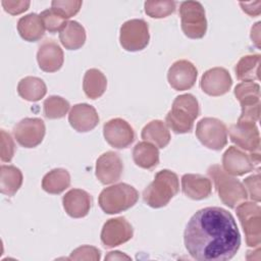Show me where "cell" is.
I'll return each mask as SVG.
<instances>
[{"label": "cell", "instance_id": "cell-1", "mask_svg": "<svg viewBox=\"0 0 261 261\" xmlns=\"http://www.w3.org/2000/svg\"><path fill=\"white\" fill-rule=\"evenodd\" d=\"M184 242L196 260L226 261L239 251L241 234L231 213L220 207H206L189 220Z\"/></svg>", "mask_w": 261, "mask_h": 261}, {"label": "cell", "instance_id": "cell-2", "mask_svg": "<svg viewBox=\"0 0 261 261\" xmlns=\"http://www.w3.org/2000/svg\"><path fill=\"white\" fill-rule=\"evenodd\" d=\"M199 113V103L192 94L179 95L174 99L165 122L175 134L190 133Z\"/></svg>", "mask_w": 261, "mask_h": 261}, {"label": "cell", "instance_id": "cell-3", "mask_svg": "<svg viewBox=\"0 0 261 261\" xmlns=\"http://www.w3.org/2000/svg\"><path fill=\"white\" fill-rule=\"evenodd\" d=\"M178 191L177 175L171 170L163 169L156 173L154 180L144 190L143 199L148 206L161 208L166 206Z\"/></svg>", "mask_w": 261, "mask_h": 261}, {"label": "cell", "instance_id": "cell-4", "mask_svg": "<svg viewBox=\"0 0 261 261\" xmlns=\"http://www.w3.org/2000/svg\"><path fill=\"white\" fill-rule=\"evenodd\" d=\"M210 178L213 179L216 192L221 202L229 208L246 201L248 198L244 185L227 172L218 164H213L207 169Z\"/></svg>", "mask_w": 261, "mask_h": 261}, {"label": "cell", "instance_id": "cell-5", "mask_svg": "<svg viewBox=\"0 0 261 261\" xmlns=\"http://www.w3.org/2000/svg\"><path fill=\"white\" fill-rule=\"evenodd\" d=\"M139 199L138 191L124 182L105 188L99 195L100 208L107 214H116L133 207Z\"/></svg>", "mask_w": 261, "mask_h": 261}, {"label": "cell", "instance_id": "cell-6", "mask_svg": "<svg viewBox=\"0 0 261 261\" xmlns=\"http://www.w3.org/2000/svg\"><path fill=\"white\" fill-rule=\"evenodd\" d=\"M180 24L184 34L191 39H201L207 31L203 5L198 1H185L179 6Z\"/></svg>", "mask_w": 261, "mask_h": 261}, {"label": "cell", "instance_id": "cell-7", "mask_svg": "<svg viewBox=\"0 0 261 261\" xmlns=\"http://www.w3.org/2000/svg\"><path fill=\"white\" fill-rule=\"evenodd\" d=\"M240 219L249 247H258L261 244V208L254 202H242L237 207Z\"/></svg>", "mask_w": 261, "mask_h": 261}, {"label": "cell", "instance_id": "cell-8", "mask_svg": "<svg viewBox=\"0 0 261 261\" xmlns=\"http://www.w3.org/2000/svg\"><path fill=\"white\" fill-rule=\"evenodd\" d=\"M196 136L211 150H221L227 144V128L221 120L214 117L202 118L197 123Z\"/></svg>", "mask_w": 261, "mask_h": 261}, {"label": "cell", "instance_id": "cell-9", "mask_svg": "<svg viewBox=\"0 0 261 261\" xmlns=\"http://www.w3.org/2000/svg\"><path fill=\"white\" fill-rule=\"evenodd\" d=\"M260 163V151L250 154L245 153L234 146L228 147L222 156V167L230 175H244Z\"/></svg>", "mask_w": 261, "mask_h": 261}, {"label": "cell", "instance_id": "cell-10", "mask_svg": "<svg viewBox=\"0 0 261 261\" xmlns=\"http://www.w3.org/2000/svg\"><path fill=\"white\" fill-rule=\"evenodd\" d=\"M149 27L144 19H129L120 27L119 42L126 51H141L149 43Z\"/></svg>", "mask_w": 261, "mask_h": 261}, {"label": "cell", "instance_id": "cell-11", "mask_svg": "<svg viewBox=\"0 0 261 261\" xmlns=\"http://www.w3.org/2000/svg\"><path fill=\"white\" fill-rule=\"evenodd\" d=\"M45 123L41 118H23L13 127L16 142L24 148L37 147L44 139Z\"/></svg>", "mask_w": 261, "mask_h": 261}, {"label": "cell", "instance_id": "cell-12", "mask_svg": "<svg viewBox=\"0 0 261 261\" xmlns=\"http://www.w3.org/2000/svg\"><path fill=\"white\" fill-rule=\"evenodd\" d=\"M106 142L113 148H127L135 140V132L130 124L122 118H113L103 125Z\"/></svg>", "mask_w": 261, "mask_h": 261}, {"label": "cell", "instance_id": "cell-13", "mask_svg": "<svg viewBox=\"0 0 261 261\" xmlns=\"http://www.w3.org/2000/svg\"><path fill=\"white\" fill-rule=\"evenodd\" d=\"M133 234V227L124 217L111 218L103 225L101 242L105 247L113 248L129 241Z\"/></svg>", "mask_w": 261, "mask_h": 261}, {"label": "cell", "instance_id": "cell-14", "mask_svg": "<svg viewBox=\"0 0 261 261\" xmlns=\"http://www.w3.org/2000/svg\"><path fill=\"white\" fill-rule=\"evenodd\" d=\"M198 70L189 60H177L169 67L167 80L171 88L176 91H186L191 89L197 80Z\"/></svg>", "mask_w": 261, "mask_h": 261}, {"label": "cell", "instance_id": "cell-15", "mask_svg": "<svg viewBox=\"0 0 261 261\" xmlns=\"http://www.w3.org/2000/svg\"><path fill=\"white\" fill-rule=\"evenodd\" d=\"M230 141L243 150L253 152L260 151V135L256 123L237 122L228 129Z\"/></svg>", "mask_w": 261, "mask_h": 261}, {"label": "cell", "instance_id": "cell-16", "mask_svg": "<svg viewBox=\"0 0 261 261\" xmlns=\"http://www.w3.org/2000/svg\"><path fill=\"white\" fill-rule=\"evenodd\" d=\"M232 85L229 72L223 67H213L204 72L200 87L209 96L217 97L226 94Z\"/></svg>", "mask_w": 261, "mask_h": 261}, {"label": "cell", "instance_id": "cell-17", "mask_svg": "<svg viewBox=\"0 0 261 261\" xmlns=\"http://www.w3.org/2000/svg\"><path fill=\"white\" fill-rule=\"evenodd\" d=\"M123 163L118 153L108 151L96 161V176L103 185L113 184L120 179Z\"/></svg>", "mask_w": 261, "mask_h": 261}, {"label": "cell", "instance_id": "cell-18", "mask_svg": "<svg viewBox=\"0 0 261 261\" xmlns=\"http://www.w3.org/2000/svg\"><path fill=\"white\" fill-rule=\"evenodd\" d=\"M37 60L39 67L43 71L55 72L59 70L63 64V51L54 40L47 39L39 47Z\"/></svg>", "mask_w": 261, "mask_h": 261}, {"label": "cell", "instance_id": "cell-19", "mask_svg": "<svg viewBox=\"0 0 261 261\" xmlns=\"http://www.w3.org/2000/svg\"><path fill=\"white\" fill-rule=\"evenodd\" d=\"M99 119L96 109L87 103L73 105L68 114L69 124L80 133H87L95 128Z\"/></svg>", "mask_w": 261, "mask_h": 261}, {"label": "cell", "instance_id": "cell-20", "mask_svg": "<svg viewBox=\"0 0 261 261\" xmlns=\"http://www.w3.org/2000/svg\"><path fill=\"white\" fill-rule=\"evenodd\" d=\"M65 212L73 218L85 217L92 206V197L89 193L81 189L68 191L62 198Z\"/></svg>", "mask_w": 261, "mask_h": 261}, {"label": "cell", "instance_id": "cell-21", "mask_svg": "<svg viewBox=\"0 0 261 261\" xmlns=\"http://www.w3.org/2000/svg\"><path fill=\"white\" fill-rule=\"evenodd\" d=\"M181 190L190 199L202 200L211 195L212 185L210 179L204 175L187 173L181 177Z\"/></svg>", "mask_w": 261, "mask_h": 261}, {"label": "cell", "instance_id": "cell-22", "mask_svg": "<svg viewBox=\"0 0 261 261\" xmlns=\"http://www.w3.org/2000/svg\"><path fill=\"white\" fill-rule=\"evenodd\" d=\"M17 31L20 37L28 42H37L45 34V27L40 15L30 13L19 18Z\"/></svg>", "mask_w": 261, "mask_h": 261}, {"label": "cell", "instance_id": "cell-23", "mask_svg": "<svg viewBox=\"0 0 261 261\" xmlns=\"http://www.w3.org/2000/svg\"><path fill=\"white\" fill-rule=\"evenodd\" d=\"M59 40L65 49L77 50L86 42V31L77 21H67L59 32Z\"/></svg>", "mask_w": 261, "mask_h": 261}, {"label": "cell", "instance_id": "cell-24", "mask_svg": "<svg viewBox=\"0 0 261 261\" xmlns=\"http://www.w3.org/2000/svg\"><path fill=\"white\" fill-rule=\"evenodd\" d=\"M18 95L28 101L36 102L44 98L47 93V87L43 80L36 76H25L17 85Z\"/></svg>", "mask_w": 261, "mask_h": 261}, {"label": "cell", "instance_id": "cell-25", "mask_svg": "<svg viewBox=\"0 0 261 261\" xmlns=\"http://www.w3.org/2000/svg\"><path fill=\"white\" fill-rule=\"evenodd\" d=\"M142 139L153 143L158 148L166 147L170 142V133L162 120H152L142 129Z\"/></svg>", "mask_w": 261, "mask_h": 261}, {"label": "cell", "instance_id": "cell-26", "mask_svg": "<svg viewBox=\"0 0 261 261\" xmlns=\"http://www.w3.org/2000/svg\"><path fill=\"white\" fill-rule=\"evenodd\" d=\"M133 159L138 166L151 169L159 163V151L149 142H140L134 147Z\"/></svg>", "mask_w": 261, "mask_h": 261}, {"label": "cell", "instance_id": "cell-27", "mask_svg": "<svg viewBox=\"0 0 261 261\" xmlns=\"http://www.w3.org/2000/svg\"><path fill=\"white\" fill-rule=\"evenodd\" d=\"M106 87L107 80L101 70L97 68H91L86 71L83 81V89L88 98H100L104 94Z\"/></svg>", "mask_w": 261, "mask_h": 261}, {"label": "cell", "instance_id": "cell-28", "mask_svg": "<svg viewBox=\"0 0 261 261\" xmlns=\"http://www.w3.org/2000/svg\"><path fill=\"white\" fill-rule=\"evenodd\" d=\"M22 173L13 165H1L0 168V192L12 197L21 187Z\"/></svg>", "mask_w": 261, "mask_h": 261}, {"label": "cell", "instance_id": "cell-29", "mask_svg": "<svg viewBox=\"0 0 261 261\" xmlns=\"http://www.w3.org/2000/svg\"><path fill=\"white\" fill-rule=\"evenodd\" d=\"M70 185V175L66 169L55 168L46 173L42 180V188L49 194H60Z\"/></svg>", "mask_w": 261, "mask_h": 261}, {"label": "cell", "instance_id": "cell-30", "mask_svg": "<svg viewBox=\"0 0 261 261\" xmlns=\"http://www.w3.org/2000/svg\"><path fill=\"white\" fill-rule=\"evenodd\" d=\"M234 96L242 108L260 107V86L253 82H243L236 86Z\"/></svg>", "mask_w": 261, "mask_h": 261}, {"label": "cell", "instance_id": "cell-31", "mask_svg": "<svg viewBox=\"0 0 261 261\" xmlns=\"http://www.w3.org/2000/svg\"><path fill=\"white\" fill-rule=\"evenodd\" d=\"M260 55L250 54L243 56L236 64L234 71L238 80L243 82H253L259 80Z\"/></svg>", "mask_w": 261, "mask_h": 261}, {"label": "cell", "instance_id": "cell-32", "mask_svg": "<svg viewBox=\"0 0 261 261\" xmlns=\"http://www.w3.org/2000/svg\"><path fill=\"white\" fill-rule=\"evenodd\" d=\"M44 114L49 119H58L65 116L69 103L60 96H50L44 101Z\"/></svg>", "mask_w": 261, "mask_h": 261}, {"label": "cell", "instance_id": "cell-33", "mask_svg": "<svg viewBox=\"0 0 261 261\" xmlns=\"http://www.w3.org/2000/svg\"><path fill=\"white\" fill-rule=\"evenodd\" d=\"M145 12L153 18H163L175 10L174 1H146L144 4Z\"/></svg>", "mask_w": 261, "mask_h": 261}, {"label": "cell", "instance_id": "cell-34", "mask_svg": "<svg viewBox=\"0 0 261 261\" xmlns=\"http://www.w3.org/2000/svg\"><path fill=\"white\" fill-rule=\"evenodd\" d=\"M44 27L50 33H56L57 31H61V29L66 24V19L55 12L52 8L46 9L41 12L40 14Z\"/></svg>", "mask_w": 261, "mask_h": 261}, {"label": "cell", "instance_id": "cell-35", "mask_svg": "<svg viewBox=\"0 0 261 261\" xmlns=\"http://www.w3.org/2000/svg\"><path fill=\"white\" fill-rule=\"evenodd\" d=\"M83 2L82 1H59V0H54L51 3V8L57 12L59 15H61L63 18L68 19L71 16L75 15L81 7H82Z\"/></svg>", "mask_w": 261, "mask_h": 261}, {"label": "cell", "instance_id": "cell-36", "mask_svg": "<svg viewBox=\"0 0 261 261\" xmlns=\"http://www.w3.org/2000/svg\"><path fill=\"white\" fill-rule=\"evenodd\" d=\"M101 257L100 251L92 246H82L73 250L69 256V260H93L97 261Z\"/></svg>", "mask_w": 261, "mask_h": 261}, {"label": "cell", "instance_id": "cell-37", "mask_svg": "<svg viewBox=\"0 0 261 261\" xmlns=\"http://www.w3.org/2000/svg\"><path fill=\"white\" fill-rule=\"evenodd\" d=\"M1 153L0 158L3 162H9L15 152V145L11 136L4 129H1Z\"/></svg>", "mask_w": 261, "mask_h": 261}, {"label": "cell", "instance_id": "cell-38", "mask_svg": "<svg viewBox=\"0 0 261 261\" xmlns=\"http://www.w3.org/2000/svg\"><path fill=\"white\" fill-rule=\"evenodd\" d=\"M244 187L248 191L250 198L255 202H260L261 192H260V173L259 171L256 174H252L244 179Z\"/></svg>", "mask_w": 261, "mask_h": 261}, {"label": "cell", "instance_id": "cell-39", "mask_svg": "<svg viewBox=\"0 0 261 261\" xmlns=\"http://www.w3.org/2000/svg\"><path fill=\"white\" fill-rule=\"evenodd\" d=\"M4 10L12 15L20 14L28 10L30 6V1H10V0H3L1 2Z\"/></svg>", "mask_w": 261, "mask_h": 261}, {"label": "cell", "instance_id": "cell-40", "mask_svg": "<svg viewBox=\"0 0 261 261\" xmlns=\"http://www.w3.org/2000/svg\"><path fill=\"white\" fill-rule=\"evenodd\" d=\"M240 5L242 7V9L248 13L251 16H257L260 14L261 8V2L260 1H256V2H240Z\"/></svg>", "mask_w": 261, "mask_h": 261}, {"label": "cell", "instance_id": "cell-41", "mask_svg": "<svg viewBox=\"0 0 261 261\" xmlns=\"http://www.w3.org/2000/svg\"><path fill=\"white\" fill-rule=\"evenodd\" d=\"M259 27H260V21H258L255 24V27H253L252 30H251V39L253 40V42L255 43V45L258 48H260V44H259V42H260V38H259L260 30H259Z\"/></svg>", "mask_w": 261, "mask_h": 261}, {"label": "cell", "instance_id": "cell-42", "mask_svg": "<svg viewBox=\"0 0 261 261\" xmlns=\"http://www.w3.org/2000/svg\"><path fill=\"white\" fill-rule=\"evenodd\" d=\"M116 260V259H118V260H122V259H126V260H129L130 259V257H128V256H126V255H124V254H122V253H120L119 251H114V252H109V254L105 257V260Z\"/></svg>", "mask_w": 261, "mask_h": 261}]
</instances>
